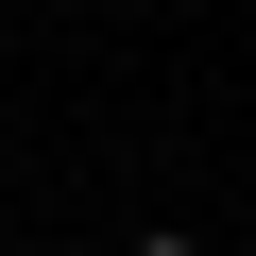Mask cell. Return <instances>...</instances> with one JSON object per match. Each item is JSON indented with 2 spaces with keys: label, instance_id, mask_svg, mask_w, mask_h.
Listing matches in <instances>:
<instances>
[{
  "label": "cell",
  "instance_id": "cell-1",
  "mask_svg": "<svg viewBox=\"0 0 256 256\" xmlns=\"http://www.w3.org/2000/svg\"><path fill=\"white\" fill-rule=\"evenodd\" d=\"M137 256H205V239H137Z\"/></svg>",
  "mask_w": 256,
  "mask_h": 256
}]
</instances>
